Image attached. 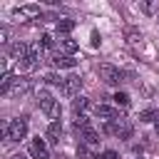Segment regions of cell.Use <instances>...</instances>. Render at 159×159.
Returning a JSON list of instances; mask_svg holds the SVG:
<instances>
[{"label": "cell", "mask_w": 159, "mask_h": 159, "mask_svg": "<svg viewBox=\"0 0 159 159\" xmlns=\"http://www.w3.org/2000/svg\"><path fill=\"white\" fill-rule=\"evenodd\" d=\"M57 37H60V47L65 50V55H70V57H72V55L80 50V45H77V42H75L70 35H57Z\"/></svg>", "instance_id": "obj_12"}, {"label": "cell", "mask_w": 159, "mask_h": 159, "mask_svg": "<svg viewBox=\"0 0 159 159\" xmlns=\"http://www.w3.org/2000/svg\"><path fill=\"white\" fill-rule=\"evenodd\" d=\"M80 89H82V77H80V75H70V77L65 80V84H62L60 92H62L65 97H77Z\"/></svg>", "instance_id": "obj_8"}, {"label": "cell", "mask_w": 159, "mask_h": 159, "mask_svg": "<svg viewBox=\"0 0 159 159\" xmlns=\"http://www.w3.org/2000/svg\"><path fill=\"white\" fill-rule=\"evenodd\" d=\"M97 72H99V80H102L104 84H109V87H119V84L124 82V72H122L119 67L109 65V62H102V65L97 67Z\"/></svg>", "instance_id": "obj_3"}, {"label": "cell", "mask_w": 159, "mask_h": 159, "mask_svg": "<svg viewBox=\"0 0 159 159\" xmlns=\"http://www.w3.org/2000/svg\"><path fill=\"white\" fill-rule=\"evenodd\" d=\"M12 159H25V157H20V154H15V157H12Z\"/></svg>", "instance_id": "obj_27"}, {"label": "cell", "mask_w": 159, "mask_h": 159, "mask_svg": "<svg viewBox=\"0 0 159 159\" xmlns=\"http://www.w3.org/2000/svg\"><path fill=\"white\" fill-rule=\"evenodd\" d=\"M40 45H30V50H27V55L17 62L20 65V70H25V72H30V70H35L37 65H40Z\"/></svg>", "instance_id": "obj_5"}, {"label": "cell", "mask_w": 159, "mask_h": 159, "mask_svg": "<svg viewBox=\"0 0 159 159\" xmlns=\"http://www.w3.org/2000/svg\"><path fill=\"white\" fill-rule=\"evenodd\" d=\"M124 35H127V40H129L132 45H134V42H142V32H139L137 27H127V30H124Z\"/></svg>", "instance_id": "obj_20"}, {"label": "cell", "mask_w": 159, "mask_h": 159, "mask_svg": "<svg viewBox=\"0 0 159 159\" xmlns=\"http://www.w3.org/2000/svg\"><path fill=\"white\" fill-rule=\"evenodd\" d=\"M40 47H45V50H52L55 47V37L52 35H40V42H37Z\"/></svg>", "instance_id": "obj_22"}, {"label": "cell", "mask_w": 159, "mask_h": 159, "mask_svg": "<svg viewBox=\"0 0 159 159\" xmlns=\"http://www.w3.org/2000/svg\"><path fill=\"white\" fill-rule=\"evenodd\" d=\"M72 30H75V20H70V17L57 20V35H70Z\"/></svg>", "instance_id": "obj_15"}, {"label": "cell", "mask_w": 159, "mask_h": 159, "mask_svg": "<svg viewBox=\"0 0 159 159\" xmlns=\"http://www.w3.org/2000/svg\"><path fill=\"white\" fill-rule=\"evenodd\" d=\"M2 132H5V139L7 142H20V139L27 137V119L25 117H15V119H10L5 124Z\"/></svg>", "instance_id": "obj_4"}, {"label": "cell", "mask_w": 159, "mask_h": 159, "mask_svg": "<svg viewBox=\"0 0 159 159\" xmlns=\"http://www.w3.org/2000/svg\"><path fill=\"white\" fill-rule=\"evenodd\" d=\"M77 157H80V159H97V154H92V152H89V147H87V144H82V142L77 144Z\"/></svg>", "instance_id": "obj_19"}, {"label": "cell", "mask_w": 159, "mask_h": 159, "mask_svg": "<svg viewBox=\"0 0 159 159\" xmlns=\"http://www.w3.org/2000/svg\"><path fill=\"white\" fill-rule=\"evenodd\" d=\"M60 139H62V122H50L47 124V132H45V142L52 144V147H60Z\"/></svg>", "instance_id": "obj_10"}, {"label": "cell", "mask_w": 159, "mask_h": 159, "mask_svg": "<svg viewBox=\"0 0 159 159\" xmlns=\"http://www.w3.org/2000/svg\"><path fill=\"white\" fill-rule=\"evenodd\" d=\"M94 114H97L99 119H104V122H112V119L122 117L119 109H114V107H109V104H97V107H94Z\"/></svg>", "instance_id": "obj_11"}, {"label": "cell", "mask_w": 159, "mask_h": 159, "mask_svg": "<svg viewBox=\"0 0 159 159\" xmlns=\"http://www.w3.org/2000/svg\"><path fill=\"white\" fill-rule=\"evenodd\" d=\"M87 107H89V99H87V97H75V99H72V112H75V114H82Z\"/></svg>", "instance_id": "obj_16"}, {"label": "cell", "mask_w": 159, "mask_h": 159, "mask_svg": "<svg viewBox=\"0 0 159 159\" xmlns=\"http://www.w3.org/2000/svg\"><path fill=\"white\" fill-rule=\"evenodd\" d=\"M89 42H92V47H99V45H102V37H99V32H97V30H92V37H89Z\"/></svg>", "instance_id": "obj_24"}, {"label": "cell", "mask_w": 159, "mask_h": 159, "mask_svg": "<svg viewBox=\"0 0 159 159\" xmlns=\"http://www.w3.org/2000/svg\"><path fill=\"white\" fill-rule=\"evenodd\" d=\"M142 10H144V12H154V5H152V2H142Z\"/></svg>", "instance_id": "obj_25"}, {"label": "cell", "mask_w": 159, "mask_h": 159, "mask_svg": "<svg viewBox=\"0 0 159 159\" xmlns=\"http://www.w3.org/2000/svg\"><path fill=\"white\" fill-rule=\"evenodd\" d=\"M27 152H30V157H32V159H50V149H47V142H45V139H40V137H35V139L30 142Z\"/></svg>", "instance_id": "obj_7"}, {"label": "cell", "mask_w": 159, "mask_h": 159, "mask_svg": "<svg viewBox=\"0 0 159 159\" xmlns=\"http://www.w3.org/2000/svg\"><path fill=\"white\" fill-rule=\"evenodd\" d=\"M27 50H30V45H25V42H15V45H10V50H7V52H10V57H12V60H17V62H20V60L27 55Z\"/></svg>", "instance_id": "obj_14"}, {"label": "cell", "mask_w": 159, "mask_h": 159, "mask_svg": "<svg viewBox=\"0 0 159 159\" xmlns=\"http://www.w3.org/2000/svg\"><path fill=\"white\" fill-rule=\"evenodd\" d=\"M65 80H67V77H62V75H57V72H50V75H45V82H47V84H55V87H60V89H62Z\"/></svg>", "instance_id": "obj_18"}, {"label": "cell", "mask_w": 159, "mask_h": 159, "mask_svg": "<svg viewBox=\"0 0 159 159\" xmlns=\"http://www.w3.org/2000/svg\"><path fill=\"white\" fill-rule=\"evenodd\" d=\"M97 159H119V154H117L114 149H104V152L97 154Z\"/></svg>", "instance_id": "obj_23"}, {"label": "cell", "mask_w": 159, "mask_h": 159, "mask_svg": "<svg viewBox=\"0 0 159 159\" xmlns=\"http://www.w3.org/2000/svg\"><path fill=\"white\" fill-rule=\"evenodd\" d=\"M17 17H40V7L37 5H20L12 10Z\"/></svg>", "instance_id": "obj_13"}, {"label": "cell", "mask_w": 159, "mask_h": 159, "mask_svg": "<svg viewBox=\"0 0 159 159\" xmlns=\"http://www.w3.org/2000/svg\"><path fill=\"white\" fill-rule=\"evenodd\" d=\"M32 89V82L27 80V77H15V82L2 92V97H20V94H25V92H30Z\"/></svg>", "instance_id": "obj_6"}, {"label": "cell", "mask_w": 159, "mask_h": 159, "mask_svg": "<svg viewBox=\"0 0 159 159\" xmlns=\"http://www.w3.org/2000/svg\"><path fill=\"white\" fill-rule=\"evenodd\" d=\"M104 132L112 134V137H117V139H129L134 134V127H132V122L127 117H117L112 122H104Z\"/></svg>", "instance_id": "obj_2"}, {"label": "cell", "mask_w": 159, "mask_h": 159, "mask_svg": "<svg viewBox=\"0 0 159 159\" xmlns=\"http://www.w3.org/2000/svg\"><path fill=\"white\" fill-rule=\"evenodd\" d=\"M47 62H50V67H55V70H72V67L77 65V60L70 57V55H50Z\"/></svg>", "instance_id": "obj_9"}, {"label": "cell", "mask_w": 159, "mask_h": 159, "mask_svg": "<svg viewBox=\"0 0 159 159\" xmlns=\"http://www.w3.org/2000/svg\"><path fill=\"white\" fill-rule=\"evenodd\" d=\"M154 129H157V134H159V119H157V124H154Z\"/></svg>", "instance_id": "obj_26"}, {"label": "cell", "mask_w": 159, "mask_h": 159, "mask_svg": "<svg viewBox=\"0 0 159 159\" xmlns=\"http://www.w3.org/2000/svg\"><path fill=\"white\" fill-rule=\"evenodd\" d=\"M112 99H114V104H119V107H129V102H132L127 92H114V97H112Z\"/></svg>", "instance_id": "obj_21"}, {"label": "cell", "mask_w": 159, "mask_h": 159, "mask_svg": "<svg viewBox=\"0 0 159 159\" xmlns=\"http://www.w3.org/2000/svg\"><path fill=\"white\" fill-rule=\"evenodd\" d=\"M35 99H37V107H40V109H42L52 122H57V119H60V112H62V109H60V102H57L47 89H40Z\"/></svg>", "instance_id": "obj_1"}, {"label": "cell", "mask_w": 159, "mask_h": 159, "mask_svg": "<svg viewBox=\"0 0 159 159\" xmlns=\"http://www.w3.org/2000/svg\"><path fill=\"white\" fill-rule=\"evenodd\" d=\"M157 119H159V112H157V109H152V107L139 112V122H144V124H149V122H157Z\"/></svg>", "instance_id": "obj_17"}]
</instances>
